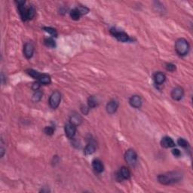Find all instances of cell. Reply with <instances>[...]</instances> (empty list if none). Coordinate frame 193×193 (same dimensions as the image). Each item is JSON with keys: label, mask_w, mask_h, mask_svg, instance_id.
Wrapping results in <instances>:
<instances>
[{"label": "cell", "mask_w": 193, "mask_h": 193, "mask_svg": "<svg viewBox=\"0 0 193 193\" xmlns=\"http://www.w3.org/2000/svg\"><path fill=\"white\" fill-rule=\"evenodd\" d=\"M183 175L179 171H172L164 174H160L158 177V180L163 185H171L176 183L182 180Z\"/></svg>", "instance_id": "6da1fadb"}, {"label": "cell", "mask_w": 193, "mask_h": 193, "mask_svg": "<svg viewBox=\"0 0 193 193\" xmlns=\"http://www.w3.org/2000/svg\"><path fill=\"white\" fill-rule=\"evenodd\" d=\"M175 49L179 55L184 56L189 51V45L185 38H179L176 42Z\"/></svg>", "instance_id": "7a4b0ae2"}, {"label": "cell", "mask_w": 193, "mask_h": 193, "mask_svg": "<svg viewBox=\"0 0 193 193\" xmlns=\"http://www.w3.org/2000/svg\"><path fill=\"white\" fill-rule=\"evenodd\" d=\"M61 101V94L59 91H54L49 98V105L52 109H56L59 106Z\"/></svg>", "instance_id": "3957f363"}, {"label": "cell", "mask_w": 193, "mask_h": 193, "mask_svg": "<svg viewBox=\"0 0 193 193\" xmlns=\"http://www.w3.org/2000/svg\"><path fill=\"white\" fill-rule=\"evenodd\" d=\"M110 33L113 35L114 37L117 38V40H118L119 42H128V39H129V36L128 35V34H126L125 33L121 32V31L117 30L115 28H112L111 30H110Z\"/></svg>", "instance_id": "277c9868"}, {"label": "cell", "mask_w": 193, "mask_h": 193, "mask_svg": "<svg viewBox=\"0 0 193 193\" xmlns=\"http://www.w3.org/2000/svg\"><path fill=\"white\" fill-rule=\"evenodd\" d=\"M125 159L130 165H134L137 162V155L133 149H128L125 155Z\"/></svg>", "instance_id": "5b68a950"}, {"label": "cell", "mask_w": 193, "mask_h": 193, "mask_svg": "<svg viewBox=\"0 0 193 193\" xmlns=\"http://www.w3.org/2000/svg\"><path fill=\"white\" fill-rule=\"evenodd\" d=\"M130 171L126 167H122L116 174V179L118 181H122L123 180H128L130 178Z\"/></svg>", "instance_id": "8992f818"}, {"label": "cell", "mask_w": 193, "mask_h": 193, "mask_svg": "<svg viewBox=\"0 0 193 193\" xmlns=\"http://www.w3.org/2000/svg\"><path fill=\"white\" fill-rule=\"evenodd\" d=\"M75 132H76V126L72 125V123H69L65 126V133L66 135L68 138L72 139L75 136Z\"/></svg>", "instance_id": "52a82bcc"}, {"label": "cell", "mask_w": 193, "mask_h": 193, "mask_svg": "<svg viewBox=\"0 0 193 193\" xmlns=\"http://www.w3.org/2000/svg\"><path fill=\"white\" fill-rule=\"evenodd\" d=\"M184 94L183 89L180 87H177V88H174L171 92V97L174 101H180L183 98Z\"/></svg>", "instance_id": "ba28073f"}, {"label": "cell", "mask_w": 193, "mask_h": 193, "mask_svg": "<svg viewBox=\"0 0 193 193\" xmlns=\"http://www.w3.org/2000/svg\"><path fill=\"white\" fill-rule=\"evenodd\" d=\"M24 55L27 58L30 59L33 57L34 53V46L32 43L30 42H27L24 45Z\"/></svg>", "instance_id": "9c48e42d"}, {"label": "cell", "mask_w": 193, "mask_h": 193, "mask_svg": "<svg viewBox=\"0 0 193 193\" xmlns=\"http://www.w3.org/2000/svg\"><path fill=\"white\" fill-rule=\"evenodd\" d=\"M118 107V101H115V100H112V101H110L106 105L107 112L109 114L115 113V112H116Z\"/></svg>", "instance_id": "30bf717a"}, {"label": "cell", "mask_w": 193, "mask_h": 193, "mask_svg": "<svg viewBox=\"0 0 193 193\" xmlns=\"http://www.w3.org/2000/svg\"><path fill=\"white\" fill-rule=\"evenodd\" d=\"M130 104L134 108H140L142 105V99L138 95L132 96L130 99Z\"/></svg>", "instance_id": "8fae6325"}, {"label": "cell", "mask_w": 193, "mask_h": 193, "mask_svg": "<svg viewBox=\"0 0 193 193\" xmlns=\"http://www.w3.org/2000/svg\"><path fill=\"white\" fill-rule=\"evenodd\" d=\"M161 145L164 148H171V147H174L175 146V143L171 137H164L161 140Z\"/></svg>", "instance_id": "7c38bea8"}, {"label": "cell", "mask_w": 193, "mask_h": 193, "mask_svg": "<svg viewBox=\"0 0 193 193\" xmlns=\"http://www.w3.org/2000/svg\"><path fill=\"white\" fill-rule=\"evenodd\" d=\"M92 166L93 168L94 169V171L98 173H101L104 171V167L102 161L99 159H94L92 161Z\"/></svg>", "instance_id": "4fadbf2b"}, {"label": "cell", "mask_w": 193, "mask_h": 193, "mask_svg": "<svg viewBox=\"0 0 193 193\" xmlns=\"http://www.w3.org/2000/svg\"><path fill=\"white\" fill-rule=\"evenodd\" d=\"M165 79H166V76L162 72H158L155 74L154 80H155V82L157 85H161V84H163L165 81Z\"/></svg>", "instance_id": "5bb4252c"}, {"label": "cell", "mask_w": 193, "mask_h": 193, "mask_svg": "<svg viewBox=\"0 0 193 193\" xmlns=\"http://www.w3.org/2000/svg\"><path fill=\"white\" fill-rule=\"evenodd\" d=\"M82 121V118H81V115H78V113H73L70 116V123H72V125H79Z\"/></svg>", "instance_id": "9a60e30c"}, {"label": "cell", "mask_w": 193, "mask_h": 193, "mask_svg": "<svg viewBox=\"0 0 193 193\" xmlns=\"http://www.w3.org/2000/svg\"><path fill=\"white\" fill-rule=\"evenodd\" d=\"M38 79V82L42 85H49L51 83V77L47 74H41Z\"/></svg>", "instance_id": "2e32d148"}, {"label": "cell", "mask_w": 193, "mask_h": 193, "mask_svg": "<svg viewBox=\"0 0 193 193\" xmlns=\"http://www.w3.org/2000/svg\"><path fill=\"white\" fill-rule=\"evenodd\" d=\"M96 150V146L94 143H90L88 145L86 146V147L85 148V151H84V153L85 155H91L95 152Z\"/></svg>", "instance_id": "e0dca14e"}, {"label": "cell", "mask_w": 193, "mask_h": 193, "mask_svg": "<svg viewBox=\"0 0 193 193\" xmlns=\"http://www.w3.org/2000/svg\"><path fill=\"white\" fill-rule=\"evenodd\" d=\"M35 14V9L33 7H30L27 10V15H26V21L27 20H31L34 18Z\"/></svg>", "instance_id": "ac0fdd59"}, {"label": "cell", "mask_w": 193, "mask_h": 193, "mask_svg": "<svg viewBox=\"0 0 193 193\" xmlns=\"http://www.w3.org/2000/svg\"><path fill=\"white\" fill-rule=\"evenodd\" d=\"M81 14L78 11V10L77 8H75V9H72L70 12V17L72 20L74 21H78L79 20L80 17H81Z\"/></svg>", "instance_id": "d6986e66"}, {"label": "cell", "mask_w": 193, "mask_h": 193, "mask_svg": "<svg viewBox=\"0 0 193 193\" xmlns=\"http://www.w3.org/2000/svg\"><path fill=\"white\" fill-rule=\"evenodd\" d=\"M88 106H89L90 108H94V107L97 106V105H98V101H97V99L95 98V97L91 96V97H90V98H88Z\"/></svg>", "instance_id": "ffe728a7"}, {"label": "cell", "mask_w": 193, "mask_h": 193, "mask_svg": "<svg viewBox=\"0 0 193 193\" xmlns=\"http://www.w3.org/2000/svg\"><path fill=\"white\" fill-rule=\"evenodd\" d=\"M42 95H43V94H42V91H36L35 92V94H33V101L35 103L38 102V101H40L41 99H42Z\"/></svg>", "instance_id": "44dd1931"}, {"label": "cell", "mask_w": 193, "mask_h": 193, "mask_svg": "<svg viewBox=\"0 0 193 193\" xmlns=\"http://www.w3.org/2000/svg\"><path fill=\"white\" fill-rule=\"evenodd\" d=\"M27 72V73H28V75H30L31 77H33V78H39L40 75H41V74H40L39 72H37V71H35V70H28Z\"/></svg>", "instance_id": "7402d4cb"}, {"label": "cell", "mask_w": 193, "mask_h": 193, "mask_svg": "<svg viewBox=\"0 0 193 193\" xmlns=\"http://www.w3.org/2000/svg\"><path fill=\"white\" fill-rule=\"evenodd\" d=\"M45 45L48 48H54V47H55V42L51 38H45Z\"/></svg>", "instance_id": "603a6c76"}, {"label": "cell", "mask_w": 193, "mask_h": 193, "mask_svg": "<svg viewBox=\"0 0 193 193\" xmlns=\"http://www.w3.org/2000/svg\"><path fill=\"white\" fill-rule=\"evenodd\" d=\"M177 143H178V145L180 146L183 147V148H186V147L189 146L188 142H187L185 139H183V138H180V139H178Z\"/></svg>", "instance_id": "cb8c5ba5"}, {"label": "cell", "mask_w": 193, "mask_h": 193, "mask_svg": "<svg viewBox=\"0 0 193 193\" xmlns=\"http://www.w3.org/2000/svg\"><path fill=\"white\" fill-rule=\"evenodd\" d=\"M43 29L45 32L51 34L53 36H57V35H58L57 31L54 29H53V28H51V27H44Z\"/></svg>", "instance_id": "d4e9b609"}, {"label": "cell", "mask_w": 193, "mask_h": 193, "mask_svg": "<svg viewBox=\"0 0 193 193\" xmlns=\"http://www.w3.org/2000/svg\"><path fill=\"white\" fill-rule=\"evenodd\" d=\"M76 8L78 10V11H79L80 14H81V15L87 14V13L88 12V11H89L86 7H84V6H79L78 8Z\"/></svg>", "instance_id": "484cf974"}, {"label": "cell", "mask_w": 193, "mask_h": 193, "mask_svg": "<svg viewBox=\"0 0 193 193\" xmlns=\"http://www.w3.org/2000/svg\"><path fill=\"white\" fill-rule=\"evenodd\" d=\"M44 131H45V134H47V135H52L53 134H54V128H51V127H46V128H45V130H44Z\"/></svg>", "instance_id": "4316f807"}, {"label": "cell", "mask_w": 193, "mask_h": 193, "mask_svg": "<svg viewBox=\"0 0 193 193\" xmlns=\"http://www.w3.org/2000/svg\"><path fill=\"white\" fill-rule=\"evenodd\" d=\"M166 70L170 72H174L176 70V66L172 64H168L166 65Z\"/></svg>", "instance_id": "83f0119b"}, {"label": "cell", "mask_w": 193, "mask_h": 193, "mask_svg": "<svg viewBox=\"0 0 193 193\" xmlns=\"http://www.w3.org/2000/svg\"><path fill=\"white\" fill-rule=\"evenodd\" d=\"M40 85H41V84H40L39 82H34L32 85L33 90H34L35 91H38V89H39L40 88Z\"/></svg>", "instance_id": "f1b7e54d"}, {"label": "cell", "mask_w": 193, "mask_h": 193, "mask_svg": "<svg viewBox=\"0 0 193 193\" xmlns=\"http://www.w3.org/2000/svg\"><path fill=\"white\" fill-rule=\"evenodd\" d=\"M172 153H173V155H175V156H177V157H179L180 155H181L180 151L179 149H173Z\"/></svg>", "instance_id": "f546056e"}, {"label": "cell", "mask_w": 193, "mask_h": 193, "mask_svg": "<svg viewBox=\"0 0 193 193\" xmlns=\"http://www.w3.org/2000/svg\"><path fill=\"white\" fill-rule=\"evenodd\" d=\"M81 111H82V112H83L85 115H86L88 112V109L87 108L86 106H82L81 107Z\"/></svg>", "instance_id": "4dcf8cb0"}]
</instances>
